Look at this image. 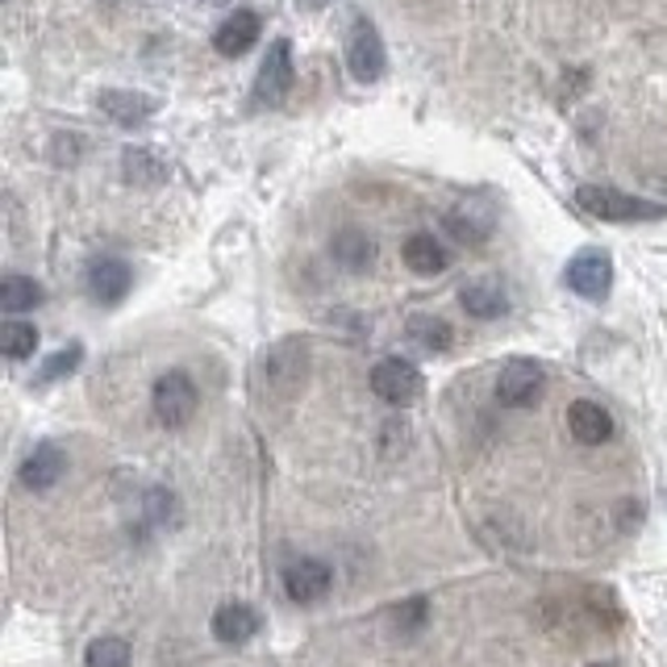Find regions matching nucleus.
Masks as SVG:
<instances>
[{
    "label": "nucleus",
    "mask_w": 667,
    "mask_h": 667,
    "mask_svg": "<svg viewBox=\"0 0 667 667\" xmlns=\"http://www.w3.org/2000/svg\"><path fill=\"white\" fill-rule=\"evenodd\" d=\"M305 372H309L305 338H284V343H275L255 367L259 396H267V401H292V396L301 393V384H305Z\"/></svg>",
    "instance_id": "1"
},
{
    "label": "nucleus",
    "mask_w": 667,
    "mask_h": 667,
    "mask_svg": "<svg viewBox=\"0 0 667 667\" xmlns=\"http://www.w3.org/2000/svg\"><path fill=\"white\" fill-rule=\"evenodd\" d=\"M576 205L584 213H593L600 222H617V225H630V222H659L667 209L655 205V201H643V196H630V192H617L605 189V184H584L576 189Z\"/></svg>",
    "instance_id": "2"
},
{
    "label": "nucleus",
    "mask_w": 667,
    "mask_h": 667,
    "mask_svg": "<svg viewBox=\"0 0 667 667\" xmlns=\"http://www.w3.org/2000/svg\"><path fill=\"white\" fill-rule=\"evenodd\" d=\"M196 405H201V393H196L189 372L175 367V372H163V376L154 380L151 410L154 417H159V426H168V429L189 426L192 417H196Z\"/></svg>",
    "instance_id": "3"
},
{
    "label": "nucleus",
    "mask_w": 667,
    "mask_h": 667,
    "mask_svg": "<svg viewBox=\"0 0 667 667\" xmlns=\"http://www.w3.org/2000/svg\"><path fill=\"white\" fill-rule=\"evenodd\" d=\"M292 80H296L292 42H289V38H275L272 47H267V59L259 63L255 88H251V101H255L259 109H280V104L289 101Z\"/></svg>",
    "instance_id": "4"
},
{
    "label": "nucleus",
    "mask_w": 667,
    "mask_h": 667,
    "mask_svg": "<svg viewBox=\"0 0 667 667\" xmlns=\"http://www.w3.org/2000/svg\"><path fill=\"white\" fill-rule=\"evenodd\" d=\"M564 284L576 292V296H584V301H605L609 289H614V259H609V251L588 246L580 255H572V263H567V272H564Z\"/></svg>",
    "instance_id": "5"
},
{
    "label": "nucleus",
    "mask_w": 667,
    "mask_h": 667,
    "mask_svg": "<svg viewBox=\"0 0 667 667\" xmlns=\"http://www.w3.org/2000/svg\"><path fill=\"white\" fill-rule=\"evenodd\" d=\"M346 68L360 84H376L384 68H388V51H384V38L372 21H355L351 38H346Z\"/></svg>",
    "instance_id": "6"
},
{
    "label": "nucleus",
    "mask_w": 667,
    "mask_h": 667,
    "mask_svg": "<svg viewBox=\"0 0 667 667\" xmlns=\"http://www.w3.org/2000/svg\"><path fill=\"white\" fill-rule=\"evenodd\" d=\"M543 384H547V372H543V363L534 360H509L501 367V376H496V401L501 405H534L538 393H543Z\"/></svg>",
    "instance_id": "7"
},
{
    "label": "nucleus",
    "mask_w": 667,
    "mask_h": 667,
    "mask_svg": "<svg viewBox=\"0 0 667 667\" xmlns=\"http://www.w3.org/2000/svg\"><path fill=\"white\" fill-rule=\"evenodd\" d=\"M372 393H376L380 401H388V405H410L413 396L422 393V372H417L410 360H401V355L380 360L376 367H372Z\"/></svg>",
    "instance_id": "8"
},
{
    "label": "nucleus",
    "mask_w": 667,
    "mask_h": 667,
    "mask_svg": "<svg viewBox=\"0 0 667 667\" xmlns=\"http://www.w3.org/2000/svg\"><path fill=\"white\" fill-rule=\"evenodd\" d=\"M330 584H334V572L322 559H296L284 572V593L292 605H317L330 593Z\"/></svg>",
    "instance_id": "9"
},
{
    "label": "nucleus",
    "mask_w": 667,
    "mask_h": 667,
    "mask_svg": "<svg viewBox=\"0 0 667 667\" xmlns=\"http://www.w3.org/2000/svg\"><path fill=\"white\" fill-rule=\"evenodd\" d=\"M259 34H263L259 13H251V9H234V13L218 26V34H213V51L222 54V59H242V54L259 42Z\"/></svg>",
    "instance_id": "10"
},
{
    "label": "nucleus",
    "mask_w": 667,
    "mask_h": 667,
    "mask_svg": "<svg viewBox=\"0 0 667 667\" xmlns=\"http://www.w3.org/2000/svg\"><path fill=\"white\" fill-rule=\"evenodd\" d=\"M68 472V455H63V446L59 443H38L30 451V459L21 463V484L30 488V493H47L59 484V476Z\"/></svg>",
    "instance_id": "11"
},
{
    "label": "nucleus",
    "mask_w": 667,
    "mask_h": 667,
    "mask_svg": "<svg viewBox=\"0 0 667 667\" xmlns=\"http://www.w3.org/2000/svg\"><path fill=\"white\" fill-rule=\"evenodd\" d=\"M567 429H572V438L584 446H600L614 438V417L605 405L597 401H572V410H567Z\"/></svg>",
    "instance_id": "12"
},
{
    "label": "nucleus",
    "mask_w": 667,
    "mask_h": 667,
    "mask_svg": "<svg viewBox=\"0 0 667 667\" xmlns=\"http://www.w3.org/2000/svg\"><path fill=\"white\" fill-rule=\"evenodd\" d=\"M130 284H134V272H130V263H121V259H97V263L88 267V292H92V301H101V305L125 301Z\"/></svg>",
    "instance_id": "13"
},
{
    "label": "nucleus",
    "mask_w": 667,
    "mask_h": 667,
    "mask_svg": "<svg viewBox=\"0 0 667 667\" xmlns=\"http://www.w3.org/2000/svg\"><path fill=\"white\" fill-rule=\"evenodd\" d=\"M97 109H101L109 121L134 130V125H142V121L154 113V101L151 97H142V92H130V88H104L101 97H97Z\"/></svg>",
    "instance_id": "14"
},
{
    "label": "nucleus",
    "mask_w": 667,
    "mask_h": 667,
    "mask_svg": "<svg viewBox=\"0 0 667 667\" xmlns=\"http://www.w3.org/2000/svg\"><path fill=\"white\" fill-rule=\"evenodd\" d=\"M259 634V614L242 600H225L222 609L213 614V638L225 647H242Z\"/></svg>",
    "instance_id": "15"
},
{
    "label": "nucleus",
    "mask_w": 667,
    "mask_h": 667,
    "mask_svg": "<svg viewBox=\"0 0 667 667\" xmlns=\"http://www.w3.org/2000/svg\"><path fill=\"white\" fill-rule=\"evenodd\" d=\"M459 305L467 309L472 317L488 322V317H501V313L509 309V296H505V289L496 284L493 275H479V280H467L459 289Z\"/></svg>",
    "instance_id": "16"
},
{
    "label": "nucleus",
    "mask_w": 667,
    "mask_h": 667,
    "mask_svg": "<svg viewBox=\"0 0 667 667\" xmlns=\"http://www.w3.org/2000/svg\"><path fill=\"white\" fill-rule=\"evenodd\" d=\"M446 230L459 242H467V246H484L488 234H493V209L476 205V201H463V205H455L446 213Z\"/></svg>",
    "instance_id": "17"
},
{
    "label": "nucleus",
    "mask_w": 667,
    "mask_h": 667,
    "mask_svg": "<svg viewBox=\"0 0 667 667\" xmlns=\"http://www.w3.org/2000/svg\"><path fill=\"white\" fill-rule=\"evenodd\" d=\"M401 259H405V267H410L413 275H438L446 272V263H451V255H446V246L434 234H410L405 239V246H401Z\"/></svg>",
    "instance_id": "18"
},
{
    "label": "nucleus",
    "mask_w": 667,
    "mask_h": 667,
    "mask_svg": "<svg viewBox=\"0 0 667 667\" xmlns=\"http://www.w3.org/2000/svg\"><path fill=\"white\" fill-rule=\"evenodd\" d=\"M330 255H334V263H343L346 272H363L376 259V242L363 230H338L330 242Z\"/></svg>",
    "instance_id": "19"
},
{
    "label": "nucleus",
    "mask_w": 667,
    "mask_h": 667,
    "mask_svg": "<svg viewBox=\"0 0 667 667\" xmlns=\"http://www.w3.org/2000/svg\"><path fill=\"white\" fill-rule=\"evenodd\" d=\"M47 301V289L38 284V280H30V275H4L0 280V309L4 313H26V309H38Z\"/></svg>",
    "instance_id": "20"
},
{
    "label": "nucleus",
    "mask_w": 667,
    "mask_h": 667,
    "mask_svg": "<svg viewBox=\"0 0 667 667\" xmlns=\"http://www.w3.org/2000/svg\"><path fill=\"white\" fill-rule=\"evenodd\" d=\"M121 175L130 184H163L168 180V163L159 154L142 151V146H130V151L121 154Z\"/></svg>",
    "instance_id": "21"
},
{
    "label": "nucleus",
    "mask_w": 667,
    "mask_h": 667,
    "mask_svg": "<svg viewBox=\"0 0 667 667\" xmlns=\"http://www.w3.org/2000/svg\"><path fill=\"white\" fill-rule=\"evenodd\" d=\"M410 338L417 346H426V351H446V346L455 343V330H451L446 317L417 313V317H410Z\"/></svg>",
    "instance_id": "22"
},
{
    "label": "nucleus",
    "mask_w": 667,
    "mask_h": 667,
    "mask_svg": "<svg viewBox=\"0 0 667 667\" xmlns=\"http://www.w3.org/2000/svg\"><path fill=\"white\" fill-rule=\"evenodd\" d=\"M0 351L9 355V360H30L38 351V330L34 322H4L0 325Z\"/></svg>",
    "instance_id": "23"
},
{
    "label": "nucleus",
    "mask_w": 667,
    "mask_h": 667,
    "mask_svg": "<svg viewBox=\"0 0 667 667\" xmlns=\"http://www.w3.org/2000/svg\"><path fill=\"white\" fill-rule=\"evenodd\" d=\"M84 667H130V643L118 634H104L97 643H88Z\"/></svg>",
    "instance_id": "24"
},
{
    "label": "nucleus",
    "mask_w": 667,
    "mask_h": 667,
    "mask_svg": "<svg viewBox=\"0 0 667 667\" xmlns=\"http://www.w3.org/2000/svg\"><path fill=\"white\" fill-rule=\"evenodd\" d=\"M80 360H84V351H80V346H68V351H59V355H51V360H47V367H42V380L68 376V372H75V367H80Z\"/></svg>",
    "instance_id": "25"
},
{
    "label": "nucleus",
    "mask_w": 667,
    "mask_h": 667,
    "mask_svg": "<svg viewBox=\"0 0 667 667\" xmlns=\"http://www.w3.org/2000/svg\"><path fill=\"white\" fill-rule=\"evenodd\" d=\"M393 621H396V630H417V626L426 621V597H413L405 600V605H396Z\"/></svg>",
    "instance_id": "26"
},
{
    "label": "nucleus",
    "mask_w": 667,
    "mask_h": 667,
    "mask_svg": "<svg viewBox=\"0 0 667 667\" xmlns=\"http://www.w3.org/2000/svg\"><path fill=\"white\" fill-rule=\"evenodd\" d=\"M301 4H305V9H325L330 0H301Z\"/></svg>",
    "instance_id": "27"
},
{
    "label": "nucleus",
    "mask_w": 667,
    "mask_h": 667,
    "mask_svg": "<svg viewBox=\"0 0 667 667\" xmlns=\"http://www.w3.org/2000/svg\"><path fill=\"white\" fill-rule=\"evenodd\" d=\"M593 667H614V664H593Z\"/></svg>",
    "instance_id": "28"
}]
</instances>
